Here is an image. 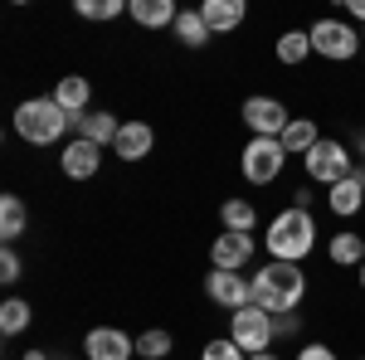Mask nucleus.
<instances>
[{
  "instance_id": "obj_11",
  "label": "nucleus",
  "mask_w": 365,
  "mask_h": 360,
  "mask_svg": "<svg viewBox=\"0 0 365 360\" xmlns=\"http://www.w3.org/2000/svg\"><path fill=\"white\" fill-rule=\"evenodd\" d=\"M258 244H253V234H220L215 244H210V263L220 268V273H239V268H249Z\"/></svg>"
},
{
  "instance_id": "obj_12",
  "label": "nucleus",
  "mask_w": 365,
  "mask_h": 360,
  "mask_svg": "<svg viewBox=\"0 0 365 360\" xmlns=\"http://www.w3.org/2000/svg\"><path fill=\"white\" fill-rule=\"evenodd\" d=\"M58 170H63L68 180H93V175L103 170V146H93V141L73 137L63 151H58Z\"/></svg>"
},
{
  "instance_id": "obj_34",
  "label": "nucleus",
  "mask_w": 365,
  "mask_h": 360,
  "mask_svg": "<svg viewBox=\"0 0 365 360\" xmlns=\"http://www.w3.org/2000/svg\"><path fill=\"white\" fill-rule=\"evenodd\" d=\"M249 360H278V356H273V351H258V356H249Z\"/></svg>"
},
{
  "instance_id": "obj_7",
  "label": "nucleus",
  "mask_w": 365,
  "mask_h": 360,
  "mask_svg": "<svg viewBox=\"0 0 365 360\" xmlns=\"http://www.w3.org/2000/svg\"><path fill=\"white\" fill-rule=\"evenodd\" d=\"M229 341L244 351V356H258V351H273V312H263V307H244V312H234L229 317Z\"/></svg>"
},
{
  "instance_id": "obj_15",
  "label": "nucleus",
  "mask_w": 365,
  "mask_h": 360,
  "mask_svg": "<svg viewBox=\"0 0 365 360\" xmlns=\"http://www.w3.org/2000/svg\"><path fill=\"white\" fill-rule=\"evenodd\" d=\"M49 98H54L58 108H63L68 117H73V122H78V117H88L93 88H88V78H83V73H68V78H58V83H54V93H49Z\"/></svg>"
},
{
  "instance_id": "obj_1",
  "label": "nucleus",
  "mask_w": 365,
  "mask_h": 360,
  "mask_svg": "<svg viewBox=\"0 0 365 360\" xmlns=\"http://www.w3.org/2000/svg\"><path fill=\"white\" fill-rule=\"evenodd\" d=\"M307 297V273H302V263H278V258H268L263 263V273H253V307H263V312H297Z\"/></svg>"
},
{
  "instance_id": "obj_14",
  "label": "nucleus",
  "mask_w": 365,
  "mask_h": 360,
  "mask_svg": "<svg viewBox=\"0 0 365 360\" xmlns=\"http://www.w3.org/2000/svg\"><path fill=\"white\" fill-rule=\"evenodd\" d=\"M151 146H156L151 122H122V132L113 141V156L117 161H141V156H151Z\"/></svg>"
},
{
  "instance_id": "obj_3",
  "label": "nucleus",
  "mask_w": 365,
  "mask_h": 360,
  "mask_svg": "<svg viewBox=\"0 0 365 360\" xmlns=\"http://www.w3.org/2000/svg\"><path fill=\"white\" fill-rule=\"evenodd\" d=\"M68 127H78V122L58 108L54 98H29V103L15 108V137L29 141V146H54V141H63Z\"/></svg>"
},
{
  "instance_id": "obj_5",
  "label": "nucleus",
  "mask_w": 365,
  "mask_h": 360,
  "mask_svg": "<svg viewBox=\"0 0 365 360\" xmlns=\"http://www.w3.org/2000/svg\"><path fill=\"white\" fill-rule=\"evenodd\" d=\"M307 34H312V54L331 58V63H351V58L361 54V29L346 25V20H336V15L317 20Z\"/></svg>"
},
{
  "instance_id": "obj_31",
  "label": "nucleus",
  "mask_w": 365,
  "mask_h": 360,
  "mask_svg": "<svg viewBox=\"0 0 365 360\" xmlns=\"http://www.w3.org/2000/svg\"><path fill=\"white\" fill-rule=\"evenodd\" d=\"M273 331L278 336H297V312H278V317H273Z\"/></svg>"
},
{
  "instance_id": "obj_27",
  "label": "nucleus",
  "mask_w": 365,
  "mask_h": 360,
  "mask_svg": "<svg viewBox=\"0 0 365 360\" xmlns=\"http://www.w3.org/2000/svg\"><path fill=\"white\" fill-rule=\"evenodd\" d=\"M78 15L83 20H117V15H127V5L122 0H78Z\"/></svg>"
},
{
  "instance_id": "obj_29",
  "label": "nucleus",
  "mask_w": 365,
  "mask_h": 360,
  "mask_svg": "<svg viewBox=\"0 0 365 360\" xmlns=\"http://www.w3.org/2000/svg\"><path fill=\"white\" fill-rule=\"evenodd\" d=\"M20 277H25V263H20V253L5 249V253H0V282H20Z\"/></svg>"
},
{
  "instance_id": "obj_23",
  "label": "nucleus",
  "mask_w": 365,
  "mask_h": 360,
  "mask_svg": "<svg viewBox=\"0 0 365 360\" xmlns=\"http://www.w3.org/2000/svg\"><path fill=\"white\" fill-rule=\"evenodd\" d=\"M220 224H225L229 234H253L258 210H253L249 200H225V205H220Z\"/></svg>"
},
{
  "instance_id": "obj_20",
  "label": "nucleus",
  "mask_w": 365,
  "mask_h": 360,
  "mask_svg": "<svg viewBox=\"0 0 365 360\" xmlns=\"http://www.w3.org/2000/svg\"><path fill=\"white\" fill-rule=\"evenodd\" d=\"M282 151H287V156H307L312 146H317V141H322V132H317V122H312V117H292V122H287V132H282Z\"/></svg>"
},
{
  "instance_id": "obj_28",
  "label": "nucleus",
  "mask_w": 365,
  "mask_h": 360,
  "mask_svg": "<svg viewBox=\"0 0 365 360\" xmlns=\"http://www.w3.org/2000/svg\"><path fill=\"white\" fill-rule=\"evenodd\" d=\"M200 360H249V356H244V351L225 336V341H210V346L200 351Z\"/></svg>"
},
{
  "instance_id": "obj_19",
  "label": "nucleus",
  "mask_w": 365,
  "mask_h": 360,
  "mask_svg": "<svg viewBox=\"0 0 365 360\" xmlns=\"http://www.w3.org/2000/svg\"><path fill=\"white\" fill-rule=\"evenodd\" d=\"M29 229V210L20 195H0V239L5 244H15V239H25Z\"/></svg>"
},
{
  "instance_id": "obj_16",
  "label": "nucleus",
  "mask_w": 365,
  "mask_h": 360,
  "mask_svg": "<svg viewBox=\"0 0 365 360\" xmlns=\"http://www.w3.org/2000/svg\"><path fill=\"white\" fill-rule=\"evenodd\" d=\"M200 15H205L210 34H229V29H239L249 20V5H244V0H205Z\"/></svg>"
},
{
  "instance_id": "obj_33",
  "label": "nucleus",
  "mask_w": 365,
  "mask_h": 360,
  "mask_svg": "<svg viewBox=\"0 0 365 360\" xmlns=\"http://www.w3.org/2000/svg\"><path fill=\"white\" fill-rule=\"evenodd\" d=\"M25 360H49V356H44V351H25Z\"/></svg>"
},
{
  "instance_id": "obj_36",
  "label": "nucleus",
  "mask_w": 365,
  "mask_h": 360,
  "mask_svg": "<svg viewBox=\"0 0 365 360\" xmlns=\"http://www.w3.org/2000/svg\"><path fill=\"white\" fill-rule=\"evenodd\" d=\"M361 292H365V263H361Z\"/></svg>"
},
{
  "instance_id": "obj_22",
  "label": "nucleus",
  "mask_w": 365,
  "mask_h": 360,
  "mask_svg": "<svg viewBox=\"0 0 365 360\" xmlns=\"http://www.w3.org/2000/svg\"><path fill=\"white\" fill-rule=\"evenodd\" d=\"M327 258H331L336 268H361V263H365V239H361V234H331Z\"/></svg>"
},
{
  "instance_id": "obj_21",
  "label": "nucleus",
  "mask_w": 365,
  "mask_h": 360,
  "mask_svg": "<svg viewBox=\"0 0 365 360\" xmlns=\"http://www.w3.org/2000/svg\"><path fill=\"white\" fill-rule=\"evenodd\" d=\"M170 34H175L185 49H200V44H210V39H215L200 10H180V15H175V25H170Z\"/></svg>"
},
{
  "instance_id": "obj_13",
  "label": "nucleus",
  "mask_w": 365,
  "mask_h": 360,
  "mask_svg": "<svg viewBox=\"0 0 365 360\" xmlns=\"http://www.w3.org/2000/svg\"><path fill=\"white\" fill-rule=\"evenodd\" d=\"M327 205H331V215H336V220H356V215L365 210V166H356L351 180L331 185V190H327Z\"/></svg>"
},
{
  "instance_id": "obj_6",
  "label": "nucleus",
  "mask_w": 365,
  "mask_h": 360,
  "mask_svg": "<svg viewBox=\"0 0 365 360\" xmlns=\"http://www.w3.org/2000/svg\"><path fill=\"white\" fill-rule=\"evenodd\" d=\"M287 166V151H282L278 137H249L244 146V156H239V170H244V180L249 185H273Z\"/></svg>"
},
{
  "instance_id": "obj_2",
  "label": "nucleus",
  "mask_w": 365,
  "mask_h": 360,
  "mask_svg": "<svg viewBox=\"0 0 365 360\" xmlns=\"http://www.w3.org/2000/svg\"><path fill=\"white\" fill-rule=\"evenodd\" d=\"M263 249L278 263H307V253L317 249V220L307 215V205L282 210L278 220L268 224V234H263Z\"/></svg>"
},
{
  "instance_id": "obj_18",
  "label": "nucleus",
  "mask_w": 365,
  "mask_h": 360,
  "mask_svg": "<svg viewBox=\"0 0 365 360\" xmlns=\"http://www.w3.org/2000/svg\"><path fill=\"white\" fill-rule=\"evenodd\" d=\"M117 132H122V122H117L108 108H98V112H88V117H78V137L93 141V146H113Z\"/></svg>"
},
{
  "instance_id": "obj_25",
  "label": "nucleus",
  "mask_w": 365,
  "mask_h": 360,
  "mask_svg": "<svg viewBox=\"0 0 365 360\" xmlns=\"http://www.w3.org/2000/svg\"><path fill=\"white\" fill-rule=\"evenodd\" d=\"M29 322H34V307L25 297H5V307H0V331L20 336V331H29Z\"/></svg>"
},
{
  "instance_id": "obj_4",
  "label": "nucleus",
  "mask_w": 365,
  "mask_h": 360,
  "mask_svg": "<svg viewBox=\"0 0 365 360\" xmlns=\"http://www.w3.org/2000/svg\"><path fill=\"white\" fill-rule=\"evenodd\" d=\"M302 170H307L312 185H327V190H331V185H341V180H351V175H356V156H351L341 141L322 137L307 156H302Z\"/></svg>"
},
{
  "instance_id": "obj_8",
  "label": "nucleus",
  "mask_w": 365,
  "mask_h": 360,
  "mask_svg": "<svg viewBox=\"0 0 365 360\" xmlns=\"http://www.w3.org/2000/svg\"><path fill=\"white\" fill-rule=\"evenodd\" d=\"M239 117H244V127H249L253 137H282L287 132V122H292V112L282 108L278 98H244V108H239Z\"/></svg>"
},
{
  "instance_id": "obj_26",
  "label": "nucleus",
  "mask_w": 365,
  "mask_h": 360,
  "mask_svg": "<svg viewBox=\"0 0 365 360\" xmlns=\"http://www.w3.org/2000/svg\"><path fill=\"white\" fill-rule=\"evenodd\" d=\"M312 54V34L307 29H287L278 39V63H287V68H297V63H307Z\"/></svg>"
},
{
  "instance_id": "obj_32",
  "label": "nucleus",
  "mask_w": 365,
  "mask_h": 360,
  "mask_svg": "<svg viewBox=\"0 0 365 360\" xmlns=\"http://www.w3.org/2000/svg\"><path fill=\"white\" fill-rule=\"evenodd\" d=\"M346 15H351V20H361V25H365V0H346Z\"/></svg>"
},
{
  "instance_id": "obj_10",
  "label": "nucleus",
  "mask_w": 365,
  "mask_h": 360,
  "mask_svg": "<svg viewBox=\"0 0 365 360\" xmlns=\"http://www.w3.org/2000/svg\"><path fill=\"white\" fill-rule=\"evenodd\" d=\"M83 356L88 360H132L137 356V336L117 331V326H93L83 336Z\"/></svg>"
},
{
  "instance_id": "obj_9",
  "label": "nucleus",
  "mask_w": 365,
  "mask_h": 360,
  "mask_svg": "<svg viewBox=\"0 0 365 360\" xmlns=\"http://www.w3.org/2000/svg\"><path fill=\"white\" fill-rule=\"evenodd\" d=\"M205 297L215 307H225L229 317L234 312H244V307H253V277H244V273H215L205 277Z\"/></svg>"
},
{
  "instance_id": "obj_30",
  "label": "nucleus",
  "mask_w": 365,
  "mask_h": 360,
  "mask_svg": "<svg viewBox=\"0 0 365 360\" xmlns=\"http://www.w3.org/2000/svg\"><path fill=\"white\" fill-rule=\"evenodd\" d=\"M297 360H341L331 346H322V341H307L302 351H297Z\"/></svg>"
},
{
  "instance_id": "obj_35",
  "label": "nucleus",
  "mask_w": 365,
  "mask_h": 360,
  "mask_svg": "<svg viewBox=\"0 0 365 360\" xmlns=\"http://www.w3.org/2000/svg\"><path fill=\"white\" fill-rule=\"evenodd\" d=\"M361 161H365V132H361Z\"/></svg>"
},
{
  "instance_id": "obj_37",
  "label": "nucleus",
  "mask_w": 365,
  "mask_h": 360,
  "mask_svg": "<svg viewBox=\"0 0 365 360\" xmlns=\"http://www.w3.org/2000/svg\"><path fill=\"white\" fill-rule=\"evenodd\" d=\"M361 360H365V356H361Z\"/></svg>"
},
{
  "instance_id": "obj_24",
  "label": "nucleus",
  "mask_w": 365,
  "mask_h": 360,
  "mask_svg": "<svg viewBox=\"0 0 365 360\" xmlns=\"http://www.w3.org/2000/svg\"><path fill=\"white\" fill-rule=\"evenodd\" d=\"M170 351H175V336H170L166 326H146V331L137 336V356L141 360H166Z\"/></svg>"
},
{
  "instance_id": "obj_17",
  "label": "nucleus",
  "mask_w": 365,
  "mask_h": 360,
  "mask_svg": "<svg viewBox=\"0 0 365 360\" xmlns=\"http://www.w3.org/2000/svg\"><path fill=\"white\" fill-rule=\"evenodd\" d=\"M127 15H132L141 29H170L180 10H175L170 0H127Z\"/></svg>"
}]
</instances>
